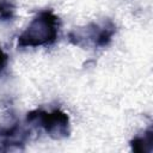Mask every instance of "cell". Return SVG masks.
Masks as SVG:
<instances>
[{"label":"cell","instance_id":"cell-1","mask_svg":"<svg viewBox=\"0 0 153 153\" xmlns=\"http://www.w3.org/2000/svg\"><path fill=\"white\" fill-rule=\"evenodd\" d=\"M60 18L51 11L39 12L18 36V48H36L55 43L59 36Z\"/></svg>","mask_w":153,"mask_h":153},{"label":"cell","instance_id":"cell-2","mask_svg":"<svg viewBox=\"0 0 153 153\" xmlns=\"http://www.w3.org/2000/svg\"><path fill=\"white\" fill-rule=\"evenodd\" d=\"M116 32V25L111 19H104L100 23H90L76 27L68 33V41L81 48H105L112 41Z\"/></svg>","mask_w":153,"mask_h":153},{"label":"cell","instance_id":"cell-3","mask_svg":"<svg viewBox=\"0 0 153 153\" xmlns=\"http://www.w3.org/2000/svg\"><path fill=\"white\" fill-rule=\"evenodd\" d=\"M26 123L42 128L54 140L68 137L71 133L69 116L59 109L51 112L42 109L31 110L26 115Z\"/></svg>","mask_w":153,"mask_h":153},{"label":"cell","instance_id":"cell-4","mask_svg":"<svg viewBox=\"0 0 153 153\" xmlns=\"http://www.w3.org/2000/svg\"><path fill=\"white\" fill-rule=\"evenodd\" d=\"M130 147L137 153H149L153 151V129L149 127L143 135H137L130 140Z\"/></svg>","mask_w":153,"mask_h":153},{"label":"cell","instance_id":"cell-5","mask_svg":"<svg viewBox=\"0 0 153 153\" xmlns=\"http://www.w3.org/2000/svg\"><path fill=\"white\" fill-rule=\"evenodd\" d=\"M16 14V5L12 0H0V22L13 19Z\"/></svg>","mask_w":153,"mask_h":153},{"label":"cell","instance_id":"cell-6","mask_svg":"<svg viewBox=\"0 0 153 153\" xmlns=\"http://www.w3.org/2000/svg\"><path fill=\"white\" fill-rule=\"evenodd\" d=\"M8 63V55L0 48V74H2V72L6 69Z\"/></svg>","mask_w":153,"mask_h":153}]
</instances>
